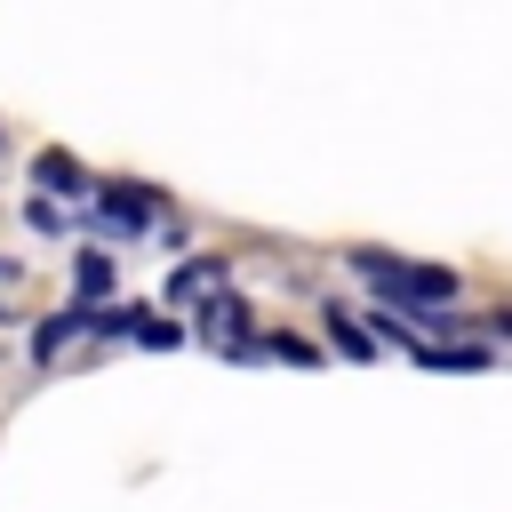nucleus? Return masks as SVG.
Wrapping results in <instances>:
<instances>
[{
  "instance_id": "nucleus-1",
  "label": "nucleus",
  "mask_w": 512,
  "mask_h": 512,
  "mask_svg": "<svg viewBox=\"0 0 512 512\" xmlns=\"http://www.w3.org/2000/svg\"><path fill=\"white\" fill-rule=\"evenodd\" d=\"M384 296H416V304H448L456 296V272H440V264H400V256H384V248H360L352 256Z\"/></svg>"
},
{
  "instance_id": "nucleus-2",
  "label": "nucleus",
  "mask_w": 512,
  "mask_h": 512,
  "mask_svg": "<svg viewBox=\"0 0 512 512\" xmlns=\"http://www.w3.org/2000/svg\"><path fill=\"white\" fill-rule=\"evenodd\" d=\"M96 208H104V224H112V232H144L160 200H152L144 184H104V192H96Z\"/></svg>"
},
{
  "instance_id": "nucleus-3",
  "label": "nucleus",
  "mask_w": 512,
  "mask_h": 512,
  "mask_svg": "<svg viewBox=\"0 0 512 512\" xmlns=\"http://www.w3.org/2000/svg\"><path fill=\"white\" fill-rule=\"evenodd\" d=\"M32 184H48V192H88V176L72 168V152H40V160H32Z\"/></svg>"
},
{
  "instance_id": "nucleus-4",
  "label": "nucleus",
  "mask_w": 512,
  "mask_h": 512,
  "mask_svg": "<svg viewBox=\"0 0 512 512\" xmlns=\"http://www.w3.org/2000/svg\"><path fill=\"white\" fill-rule=\"evenodd\" d=\"M80 328H88V312H56V320H48L40 336H32V360H56V352H64V344H72Z\"/></svg>"
},
{
  "instance_id": "nucleus-5",
  "label": "nucleus",
  "mask_w": 512,
  "mask_h": 512,
  "mask_svg": "<svg viewBox=\"0 0 512 512\" xmlns=\"http://www.w3.org/2000/svg\"><path fill=\"white\" fill-rule=\"evenodd\" d=\"M72 280H80V296H104V288H112V256H96V248H88V256L72 264Z\"/></svg>"
},
{
  "instance_id": "nucleus-6",
  "label": "nucleus",
  "mask_w": 512,
  "mask_h": 512,
  "mask_svg": "<svg viewBox=\"0 0 512 512\" xmlns=\"http://www.w3.org/2000/svg\"><path fill=\"white\" fill-rule=\"evenodd\" d=\"M416 360H432V368H480L488 352H480V344H448V352H440V344H416Z\"/></svg>"
},
{
  "instance_id": "nucleus-7",
  "label": "nucleus",
  "mask_w": 512,
  "mask_h": 512,
  "mask_svg": "<svg viewBox=\"0 0 512 512\" xmlns=\"http://www.w3.org/2000/svg\"><path fill=\"white\" fill-rule=\"evenodd\" d=\"M216 272H224V264H216V256H208V264H184V272H176V280H168V288H176V296H192V288H208V280H216Z\"/></svg>"
},
{
  "instance_id": "nucleus-8",
  "label": "nucleus",
  "mask_w": 512,
  "mask_h": 512,
  "mask_svg": "<svg viewBox=\"0 0 512 512\" xmlns=\"http://www.w3.org/2000/svg\"><path fill=\"white\" fill-rule=\"evenodd\" d=\"M328 320H336V328H328V336H336V344H344V352H352V360H368V336H360V328H352V320H344V312H328Z\"/></svg>"
},
{
  "instance_id": "nucleus-9",
  "label": "nucleus",
  "mask_w": 512,
  "mask_h": 512,
  "mask_svg": "<svg viewBox=\"0 0 512 512\" xmlns=\"http://www.w3.org/2000/svg\"><path fill=\"white\" fill-rule=\"evenodd\" d=\"M176 336H184L176 320H136V344H176Z\"/></svg>"
}]
</instances>
